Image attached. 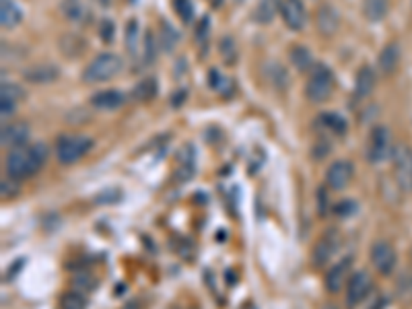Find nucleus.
Listing matches in <instances>:
<instances>
[{"label": "nucleus", "instance_id": "1", "mask_svg": "<svg viewBox=\"0 0 412 309\" xmlns=\"http://www.w3.org/2000/svg\"><path fill=\"white\" fill-rule=\"evenodd\" d=\"M46 161H48V147L42 142H35V144L15 149L13 153H8L4 167L10 180L23 182V180L38 176L42 167L46 165Z\"/></svg>", "mask_w": 412, "mask_h": 309}, {"label": "nucleus", "instance_id": "2", "mask_svg": "<svg viewBox=\"0 0 412 309\" xmlns=\"http://www.w3.org/2000/svg\"><path fill=\"white\" fill-rule=\"evenodd\" d=\"M334 93V74L328 66L315 64L309 70L307 85H305V95L313 103H324L332 97Z\"/></svg>", "mask_w": 412, "mask_h": 309}, {"label": "nucleus", "instance_id": "3", "mask_svg": "<svg viewBox=\"0 0 412 309\" xmlns=\"http://www.w3.org/2000/svg\"><path fill=\"white\" fill-rule=\"evenodd\" d=\"M122 66H124V62H122L118 54L104 52V54L95 56L93 60L87 64V68L83 72V81L85 83H91V85L112 81L114 76H118Z\"/></svg>", "mask_w": 412, "mask_h": 309}, {"label": "nucleus", "instance_id": "4", "mask_svg": "<svg viewBox=\"0 0 412 309\" xmlns=\"http://www.w3.org/2000/svg\"><path fill=\"white\" fill-rule=\"evenodd\" d=\"M93 149V138L83 134H64L56 142V159L62 165H72L81 161Z\"/></svg>", "mask_w": 412, "mask_h": 309}, {"label": "nucleus", "instance_id": "5", "mask_svg": "<svg viewBox=\"0 0 412 309\" xmlns=\"http://www.w3.org/2000/svg\"><path fill=\"white\" fill-rule=\"evenodd\" d=\"M369 163H384L392 155V132L386 126H375L365 149Z\"/></svg>", "mask_w": 412, "mask_h": 309}, {"label": "nucleus", "instance_id": "6", "mask_svg": "<svg viewBox=\"0 0 412 309\" xmlns=\"http://www.w3.org/2000/svg\"><path fill=\"white\" fill-rule=\"evenodd\" d=\"M338 247H340V233H338V229H334V227L326 229L322 233V237L313 246V253H311L313 266H318V268L326 266L336 256Z\"/></svg>", "mask_w": 412, "mask_h": 309}, {"label": "nucleus", "instance_id": "7", "mask_svg": "<svg viewBox=\"0 0 412 309\" xmlns=\"http://www.w3.org/2000/svg\"><path fill=\"white\" fill-rule=\"evenodd\" d=\"M373 291V281L365 270H356L354 274H351L349 283H347V306L349 309L359 308L369 293Z\"/></svg>", "mask_w": 412, "mask_h": 309}, {"label": "nucleus", "instance_id": "8", "mask_svg": "<svg viewBox=\"0 0 412 309\" xmlns=\"http://www.w3.org/2000/svg\"><path fill=\"white\" fill-rule=\"evenodd\" d=\"M369 258H371L373 268H375L381 276H390V274L394 272L396 264H398L396 249H394L392 244H388V242H375V244L371 246Z\"/></svg>", "mask_w": 412, "mask_h": 309}, {"label": "nucleus", "instance_id": "9", "mask_svg": "<svg viewBox=\"0 0 412 309\" xmlns=\"http://www.w3.org/2000/svg\"><path fill=\"white\" fill-rule=\"evenodd\" d=\"M392 157H394V178L400 190L412 194V149L398 147Z\"/></svg>", "mask_w": 412, "mask_h": 309}, {"label": "nucleus", "instance_id": "10", "mask_svg": "<svg viewBox=\"0 0 412 309\" xmlns=\"http://www.w3.org/2000/svg\"><path fill=\"white\" fill-rule=\"evenodd\" d=\"M354 176V165L347 159H338L334 161L328 172H326V187L334 190V192H340L345 187H349V184L353 182Z\"/></svg>", "mask_w": 412, "mask_h": 309}, {"label": "nucleus", "instance_id": "11", "mask_svg": "<svg viewBox=\"0 0 412 309\" xmlns=\"http://www.w3.org/2000/svg\"><path fill=\"white\" fill-rule=\"evenodd\" d=\"M351 264H353L351 258H343L338 264H334V266L326 272L324 283H326L328 293H338V291H343V289L347 287V283H349V278H351Z\"/></svg>", "mask_w": 412, "mask_h": 309}, {"label": "nucleus", "instance_id": "12", "mask_svg": "<svg viewBox=\"0 0 412 309\" xmlns=\"http://www.w3.org/2000/svg\"><path fill=\"white\" fill-rule=\"evenodd\" d=\"M281 15H283L285 25L291 31H301L307 23V12H305L303 0H283Z\"/></svg>", "mask_w": 412, "mask_h": 309}, {"label": "nucleus", "instance_id": "13", "mask_svg": "<svg viewBox=\"0 0 412 309\" xmlns=\"http://www.w3.org/2000/svg\"><path fill=\"white\" fill-rule=\"evenodd\" d=\"M2 144L10 149H23L29 140V126L25 122H13L2 126Z\"/></svg>", "mask_w": 412, "mask_h": 309}, {"label": "nucleus", "instance_id": "14", "mask_svg": "<svg viewBox=\"0 0 412 309\" xmlns=\"http://www.w3.org/2000/svg\"><path fill=\"white\" fill-rule=\"evenodd\" d=\"M315 23H318L320 33L332 37L338 31V27H340V17H338V12L330 4H322L318 8V12H315Z\"/></svg>", "mask_w": 412, "mask_h": 309}, {"label": "nucleus", "instance_id": "15", "mask_svg": "<svg viewBox=\"0 0 412 309\" xmlns=\"http://www.w3.org/2000/svg\"><path fill=\"white\" fill-rule=\"evenodd\" d=\"M124 103H126V95L116 89L99 91L91 97V106L99 112H114V110H120Z\"/></svg>", "mask_w": 412, "mask_h": 309}, {"label": "nucleus", "instance_id": "16", "mask_svg": "<svg viewBox=\"0 0 412 309\" xmlns=\"http://www.w3.org/2000/svg\"><path fill=\"white\" fill-rule=\"evenodd\" d=\"M177 161V169H176V178L177 182H186L194 176V147L192 144H183L179 149L176 157Z\"/></svg>", "mask_w": 412, "mask_h": 309}, {"label": "nucleus", "instance_id": "17", "mask_svg": "<svg viewBox=\"0 0 412 309\" xmlns=\"http://www.w3.org/2000/svg\"><path fill=\"white\" fill-rule=\"evenodd\" d=\"M400 58H402V50H400L398 42L388 44L381 50V54H379V70L384 74H394L396 68H398V64H400Z\"/></svg>", "mask_w": 412, "mask_h": 309}, {"label": "nucleus", "instance_id": "18", "mask_svg": "<svg viewBox=\"0 0 412 309\" xmlns=\"http://www.w3.org/2000/svg\"><path fill=\"white\" fill-rule=\"evenodd\" d=\"M375 70L371 66H361V70L356 72V85H354V93L359 99H365L373 93L375 89Z\"/></svg>", "mask_w": 412, "mask_h": 309}, {"label": "nucleus", "instance_id": "19", "mask_svg": "<svg viewBox=\"0 0 412 309\" xmlns=\"http://www.w3.org/2000/svg\"><path fill=\"white\" fill-rule=\"evenodd\" d=\"M23 21V10L15 0H0V25L4 29H13Z\"/></svg>", "mask_w": 412, "mask_h": 309}, {"label": "nucleus", "instance_id": "20", "mask_svg": "<svg viewBox=\"0 0 412 309\" xmlns=\"http://www.w3.org/2000/svg\"><path fill=\"white\" fill-rule=\"evenodd\" d=\"M23 76L29 81V83H52L60 76V70L52 64H44V66H33V68H27L23 72Z\"/></svg>", "mask_w": 412, "mask_h": 309}, {"label": "nucleus", "instance_id": "21", "mask_svg": "<svg viewBox=\"0 0 412 309\" xmlns=\"http://www.w3.org/2000/svg\"><path fill=\"white\" fill-rule=\"evenodd\" d=\"M281 6H283L281 0H258V6L254 10V19L260 25H268V23H272L277 12H281Z\"/></svg>", "mask_w": 412, "mask_h": 309}, {"label": "nucleus", "instance_id": "22", "mask_svg": "<svg viewBox=\"0 0 412 309\" xmlns=\"http://www.w3.org/2000/svg\"><path fill=\"white\" fill-rule=\"evenodd\" d=\"M390 10V0H363V15L371 23H379L386 19Z\"/></svg>", "mask_w": 412, "mask_h": 309}, {"label": "nucleus", "instance_id": "23", "mask_svg": "<svg viewBox=\"0 0 412 309\" xmlns=\"http://www.w3.org/2000/svg\"><path fill=\"white\" fill-rule=\"evenodd\" d=\"M157 91H159L157 81H155L153 76H149V78H142V81L132 89V97H134L136 101H151V99L157 95Z\"/></svg>", "mask_w": 412, "mask_h": 309}, {"label": "nucleus", "instance_id": "24", "mask_svg": "<svg viewBox=\"0 0 412 309\" xmlns=\"http://www.w3.org/2000/svg\"><path fill=\"white\" fill-rule=\"evenodd\" d=\"M289 56H291V62L295 64V68L301 70V72H309L315 66L313 58H311V52L305 46H293Z\"/></svg>", "mask_w": 412, "mask_h": 309}, {"label": "nucleus", "instance_id": "25", "mask_svg": "<svg viewBox=\"0 0 412 309\" xmlns=\"http://www.w3.org/2000/svg\"><path fill=\"white\" fill-rule=\"evenodd\" d=\"M126 48H128V54L132 58H138L140 54V29H138V21L132 19L128 23V29H126Z\"/></svg>", "mask_w": 412, "mask_h": 309}, {"label": "nucleus", "instance_id": "26", "mask_svg": "<svg viewBox=\"0 0 412 309\" xmlns=\"http://www.w3.org/2000/svg\"><path fill=\"white\" fill-rule=\"evenodd\" d=\"M62 10H64V15H66L70 21H74V23H83V21L89 17V10L85 8V4H83L81 0H64Z\"/></svg>", "mask_w": 412, "mask_h": 309}, {"label": "nucleus", "instance_id": "27", "mask_svg": "<svg viewBox=\"0 0 412 309\" xmlns=\"http://www.w3.org/2000/svg\"><path fill=\"white\" fill-rule=\"evenodd\" d=\"M177 40H179V33H177L176 29H174L167 21H163L161 33H159V42H161L163 50H165V52H172V50L176 48Z\"/></svg>", "mask_w": 412, "mask_h": 309}, {"label": "nucleus", "instance_id": "28", "mask_svg": "<svg viewBox=\"0 0 412 309\" xmlns=\"http://www.w3.org/2000/svg\"><path fill=\"white\" fill-rule=\"evenodd\" d=\"M320 124H322L324 128L332 130L334 134H340V136L347 132V122H345V118H340L338 114H322V116H320Z\"/></svg>", "mask_w": 412, "mask_h": 309}, {"label": "nucleus", "instance_id": "29", "mask_svg": "<svg viewBox=\"0 0 412 309\" xmlns=\"http://www.w3.org/2000/svg\"><path fill=\"white\" fill-rule=\"evenodd\" d=\"M60 306H62V309H87V301H85V297L81 293L68 291V293L62 295Z\"/></svg>", "mask_w": 412, "mask_h": 309}, {"label": "nucleus", "instance_id": "30", "mask_svg": "<svg viewBox=\"0 0 412 309\" xmlns=\"http://www.w3.org/2000/svg\"><path fill=\"white\" fill-rule=\"evenodd\" d=\"M219 50H221V56H223V60L225 64H229V66H233L237 62V48H236V42H233V37H223L221 40V44H219Z\"/></svg>", "mask_w": 412, "mask_h": 309}, {"label": "nucleus", "instance_id": "31", "mask_svg": "<svg viewBox=\"0 0 412 309\" xmlns=\"http://www.w3.org/2000/svg\"><path fill=\"white\" fill-rule=\"evenodd\" d=\"M174 8H176L177 17L186 25H190L194 21V4H192V0H174Z\"/></svg>", "mask_w": 412, "mask_h": 309}, {"label": "nucleus", "instance_id": "32", "mask_svg": "<svg viewBox=\"0 0 412 309\" xmlns=\"http://www.w3.org/2000/svg\"><path fill=\"white\" fill-rule=\"evenodd\" d=\"M25 97L23 89L19 85H13V83H2V91H0V99H6V101H21Z\"/></svg>", "mask_w": 412, "mask_h": 309}, {"label": "nucleus", "instance_id": "33", "mask_svg": "<svg viewBox=\"0 0 412 309\" xmlns=\"http://www.w3.org/2000/svg\"><path fill=\"white\" fill-rule=\"evenodd\" d=\"M208 29H211V19L204 17V19L198 23V27H196V42H198V44L208 42Z\"/></svg>", "mask_w": 412, "mask_h": 309}, {"label": "nucleus", "instance_id": "34", "mask_svg": "<svg viewBox=\"0 0 412 309\" xmlns=\"http://www.w3.org/2000/svg\"><path fill=\"white\" fill-rule=\"evenodd\" d=\"M354 210H356V202L354 200H343V202H338L334 206V212L338 217H349V215H353Z\"/></svg>", "mask_w": 412, "mask_h": 309}, {"label": "nucleus", "instance_id": "35", "mask_svg": "<svg viewBox=\"0 0 412 309\" xmlns=\"http://www.w3.org/2000/svg\"><path fill=\"white\" fill-rule=\"evenodd\" d=\"M142 46H145V60L153 62V58H155V40H153V33L151 31L145 33Z\"/></svg>", "mask_w": 412, "mask_h": 309}, {"label": "nucleus", "instance_id": "36", "mask_svg": "<svg viewBox=\"0 0 412 309\" xmlns=\"http://www.w3.org/2000/svg\"><path fill=\"white\" fill-rule=\"evenodd\" d=\"M318 210H320V215H328V190L324 187V185H320V190H318Z\"/></svg>", "mask_w": 412, "mask_h": 309}, {"label": "nucleus", "instance_id": "37", "mask_svg": "<svg viewBox=\"0 0 412 309\" xmlns=\"http://www.w3.org/2000/svg\"><path fill=\"white\" fill-rule=\"evenodd\" d=\"M114 31H116L114 21H104L99 35H101V40H104V42H114Z\"/></svg>", "mask_w": 412, "mask_h": 309}, {"label": "nucleus", "instance_id": "38", "mask_svg": "<svg viewBox=\"0 0 412 309\" xmlns=\"http://www.w3.org/2000/svg\"><path fill=\"white\" fill-rule=\"evenodd\" d=\"M15 182H17V180H13V182H6V180H4V182H2V190H0V192H2V198H13V196L19 194V190H10V187L17 185Z\"/></svg>", "mask_w": 412, "mask_h": 309}, {"label": "nucleus", "instance_id": "39", "mask_svg": "<svg viewBox=\"0 0 412 309\" xmlns=\"http://www.w3.org/2000/svg\"><path fill=\"white\" fill-rule=\"evenodd\" d=\"M186 97H188V91L186 89H177L176 93L172 95V106L174 108H181L183 101H186Z\"/></svg>", "mask_w": 412, "mask_h": 309}, {"label": "nucleus", "instance_id": "40", "mask_svg": "<svg viewBox=\"0 0 412 309\" xmlns=\"http://www.w3.org/2000/svg\"><path fill=\"white\" fill-rule=\"evenodd\" d=\"M411 253H412V251H411Z\"/></svg>", "mask_w": 412, "mask_h": 309}]
</instances>
